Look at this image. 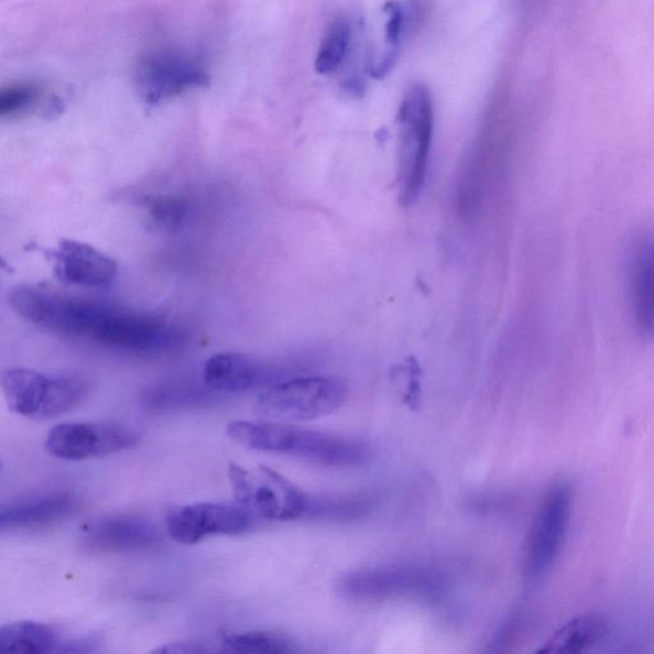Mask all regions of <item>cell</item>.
Listing matches in <instances>:
<instances>
[{
    "label": "cell",
    "instance_id": "cell-1",
    "mask_svg": "<svg viewBox=\"0 0 654 654\" xmlns=\"http://www.w3.org/2000/svg\"><path fill=\"white\" fill-rule=\"evenodd\" d=\"M227 435L252 450L281 454L329 467H358L371 457L362 443L338 435L279 424V422L233 421Z\"/></svg>",
    "mask_w": 654,
    "mask_h": 654
},
{
    "label": "cell",
    "instance_id": "cell-2",
    "mask_svg": "<svg viewBox=\"0 0 654 654\" xmlns=\"http://www.w3.org/2000/svg\"><path fill=\"white\" fill-rule=\"evenodd\" d=\"M434 102L427 87L414 84L397 110V198L403 206L418 201L424 190L434 135Z\"/></svg>",
    "mask_w": 654,
    "mask_h": 654
},
{
    "label": "cell",
    "instance_id": "cell-3",
    "mask_svg": "<svg viewBox=\"0 0 654 654\" xmlns=\"http://www.w3.org/2000/svg\"><path fill=\"white\" fill-rule=\"evenodd\" d=\"M0 389L8 408L36 421L62 416L76 408L87 394V384L81 378L72 374L51 377L28 369L0 371Z\"/></svg>",
    "mask_w": 654,
    "mask_h": 654
},
{
    "label": "cell",
    "instance_id": "cell-4",
    "mask_svg": "<svg viewBox=\"0 0 654 654\" xmlns=\"http://www.w3.org/2000/svg\"><path fill=\"white\" fill-rule=\"evenodd\" d=\"M228 480L237 505L266 521H295L306 517L309 494L265 466L251 469L230 465Z\"/></svg>",
    "mask_w": 654,
    "mask_h": 654
},
{
    "label": "cell",
    "instance_id": "cell-5",
    "mask_svg": "<svg viewBox=\"0 0 654 654\" xmlns=\"http://www.w3.org/2000/svg\"><path fill=\"white\" fill-rule=\"evenodd\" d=\"M134 81L142 99L156 106L183 92L209 86L210 74L201 55L165 45L142 55Z\"/></svg>",
    "mask_w": 654,
    "mask_h": 654
},
{
    "label": "cell",
    "instance_id": "cell-6",
    "mask_svg": "<svg viewBox=\"0 0 654 654\" xmlns=\"http://www.w3.org/2000/svg\"><path fill=\"white\" fill-rule=\"evenodd\" d=\"M348 389L335 378H297L263 390L257 403L262 417L277 421H309L327 416L345 404Z\"/></svg>",
    "mask_w": 654,
    "mask_h": 654
},
{
    "label": "cell",
    "instance_id": "cell-7",
    "mask_svg": "<svg viewBox=\"0 0 654 654\" xmlns=\"http://www.w3.org/2000/svg\"><path fill=\"white\" fill-rule=\"evenodd\" d=\"M445 589L442 573L421 565H380L347 574L338 593L349 600L380 601L397 597L435 598Z\"/></svg>",
    "mask_w": 654,
    "mask_h": 654
},
{
    "label": "cell",
    "instance_id": "cell-8",
    "mask_svg": "<svg viewBox=\"0 0 654 654\" xmlns=\"http://www.w3.org/2000/svg\"><path fill=\"white\" fill-rule=\"evenodd\" d=\"M571 489L554 484L542 501L526 539L524 577L528 581L544 578L560 555L571 514Z\"/></svg>",
    "mask_w": 654,
    "mask_h": 654
},
{
    "label": "cell",
    "instance_id": "cell-9",
    "mask_svg": "<svg viewBox=\"0 0 654 654\" xmlns=\"http://www.w3.org/2000/svg\"><path fill=\"white\" fill-rule=\"evenodd\" d=\"M139 442V434L123 424L89 422L53 427L47 434L45 446L55 458L85 460L131 449Z\"/></svg>",
    "mask_w": 654,
    "mask_h": 654
},
{
    "label": "cell",
    "instance_id": "cell-10",
    "mask_svg": "<svg viewBox=\"0 0 654 654\" xmlns=\"http://www.w3.org/2000/svg\"><path fill=\"white\" fill-rule=\"evenodd\" d=\"M254 516L239 505L201 502L173 510L166 531L182 545H196L212 536H238L253 528Z\"/></svg>",
    "mask_w": 654,
    "mask_h": 654
},
{
    "label": "cell",
    "instance_id": "cell-11",
    "mask_svg": "<svg viewBox=\"0 0 654 654\" xmlns=\"http://www.w3.org/2000/svg\"><path fill=\"white\" fill-rule=\"evenodd\" d=\"M85 547L101 553H134L161 542L156 526L135 515H113L86 523L81 528Z\"/></svg>",
    "mask_w": 654,
    "mask_h": 654
},
{
    "label": "cell",
    "instance_id": "cell-12",
    "mask_svg": "<svg viewBox=\"0 0 654 654\" xmlns=\"http://www.w3.org/2000/svg\"><path fill=\"white\" fill-rule=\"evenodd\" d=\"M653 237L651 231L637 235L629 247L626 276L630 308L637 331L644 338L653 337Z\"/></svg>",
    "mask_w": 654,
    "mask_h": 654
},
{
    "label": "cell",
    "instance_id": "cell-13",
    "mask_svg": "<svg viewBox=\"0 0 654 654\" xmlns=\"http://www.w3.org/2000/svg\"><path fill=\"white\" fill-rule=\"evenodd\" d=\"M97 342L127 352H153L167 345V330L153 316L113 308L103 323Z\"/></svg>",
    "mask_w": 654,
    "mask_h": 654
},
{
    "label": "cell",
    "instance_id": "cell-14",
    "mask_svg": "<svg viewBox=\"0 0 654 654\" xmlns=\"http://www.w3.org/2000/svg\"><path fill=\"white\" fill-rule=\"evenodd\" d=\"M54 273L61 282L81 286H103L113 283L117 262L94 247L62 241L52 252Z\"/></svg>",
    "mask_w": 654,
    "mask_h": 654
},
{
    "label": "cell",
    "instance_id": "cell-15",
    "mask_svg": "<svg viewBox=\"0 0 654 654\" xmlns=\"http://www.w3.org/2000/svg\"><path fill=\"white\" fill-rule=\"evenodd\" d=\"M68 492L37 494L0 505V533L40 528L66 520L77 508Z\"/></svg>",
    "mask_w": 654,
    "mask_h": 654
},
{
    "label": "cell",
    "instance_id": "cell-16",
    "mask_svg": "<svg viewBox=\"0 0 654 654\" xmlns=\"http://www.w3.org/2000/svg\"><path fill=\"white\" fill-rule=\"evenodd\" d=\"M270 373L249 356L221 353L210 358L204 369L207 388L220 393H243L265 384Z\"/></svg>",
    "mask_w": 654,
    "mask_h": 654
},
{
    "label": "cell",
    "instance_id": "cell-17",
    "mask_svg": "<svg viewBox=\"0 0 654 654\" xmlns=\"http://www.w3.org/2000/svg\"><path fill=\"white\" fill-rule=\"evenodd\" d=\"M608 621L596 613H586L566 622L548 637L537 653L578 654L593 648L608 636Z\"/></svg>",
    "mask_w": 654,
    "mask_h": 654
},
{
    "label": "cell",
    "instance_id": "cell-18",
    "mask_svg": "<svg viewBox=\"0 0 654 654\" xmlns=\"http://www.w3.org/2000/svg\"><path fill=\"white\" fill-rule=\"evenodd\" d=\"M61 641L51 626L36 621H18L0 626V653H57Z\"/></svg>",
    "mask_w": 654,
    "mask_h": 654
},
{
    "label": "cell",
    "instance_id": "cell-19",
    "mask_svg": "<svg viewBox=\"0 0 654 654\" xmlns=\"http://www.w3.org/2000/svg\"><path fill=\"white\" fill-rule=\"evenodd\" d=\"M352 43V23L346 18L335 19L323 39L318 50L315 68L317 74L331 75L346 61Z\"/></svg>",
    "mask_w": 654,
    "mask_h": 654
},
{
    "label": "cell",
    "instance_id": "cell-20",
    "mask_svg": "<svg viewBox=\"0 0 654 654\" xmlns=\"http://www.w3.org/2000/svg\"><path fill=\"white\" fill-rule=\"evenodd\" d=\"M386 14L385 43L386 51L382 55L378 66L372 69V76L381 79L390 74L401 53L402 43L408 29V13L403 3L397 0H390L384 7Z\"/></svg>",
    "mask_w": 654,
    "mask_h": 654
},
{
    "label": "cell",
    "instance_id": "cell-21",
    "mask_svg": "<svg viewBox=\"0 0 654 654\" xmlns=\"http://www.w3.org/2000/svg\"><path fill=\"white\" fill-rule=\"evenodd\" d=\"M220 652L285 654L297 652L288 637L271 632H249L228 635L221 642Z\"/></svg>",
    "mask_w": 654,
    "mask_h": 654
},
{
    "label": "cell",
    "instance_id": "cell-22",
    "mask_svg": "<svg viewBox=\"0 0 654 654\" xmlns=\"http://www.w3.org/2000/svg\"><path fill=\"white\" fill-rule=\"evenodd\" d=\"M377 504L371 497H353L339 499H316L309 497L306 517H323V520H360L370 514Z\"/></svg>",
    "mask_w": 654,
    "mask_h": 654
},
{
    "label": "cell",
    "instance_id": "cell-23",
    "mask_svg": "<svg viewBox=\"0 0 654 654\" xmlns=\"http://www.w3.org/2000/svg\"><path fill=\"white\" fill-rule=\"evenodd\" d=\"M151 218L166 228H175L187 218L188 205L177 197L156 196L143 199Z\"/></svg>",
    "mask_w": 654,
    "mask_h": 654
},
{
    "label": "cell",
    "instance_id": "cell-24",
    "mask_svg": "<svg viewBox=\"0 0 654 654\" xmlns=\"http://www.w3.org/2000/svg\"><path fill=\"white\" fill-rule=\"evenodd\" d=\"M40 97L35 85L13 84L0 87V117L20 115L33 107Z\"/></svg>",
    "mask_w": 654,
    "mask_h": 654
},
{
    "label": "cell",
    "instance_id": "cell-25",
    "mask_svg": "<svg viewBox=\"0 0 654 654\" xmlns=\"http://www.w3.org/2000/svg\"><path fill=\"white\" fill-rule=\"evenodd\" d=\"M523 630V619L514 617L505 622V625L500 629V632L494 635L490 644L491 652H505L515 643Z\"/></svg>",
    "mask_w": 654,
    "mask_h": 654
},
{
    "label": "cell",
    "instance_id": "cell-26",
    "mask_svg": "<svg viewBox=\"0 0 654 654\" xmlns=\"http://www.w3.org/2000/svg\"><path fill=\"white\" fill-rule=\"evenodd\" d=\"M155 653H206L209 650L205 648L203 643L198 642H185V643H171L165 644L164 647L157 648Z\"/></svg>",
    "mask_w": 654,
    "mask_h": 654
},
{
    "label": "cell",
    "instance_id": "cell-27",
    "mask_svg": "<svg viewBox=\"0 0 654 654\" xmlns=\"http://www.w3.org/2000/svg\"><path fill=\"white\" fill-rule=\"evenodd\" d=\"M0 468H2V465H0Z\"/></svg>",
    "mask_w": 654,
    "mask_h": 654
}]
</instances>
